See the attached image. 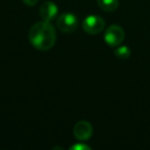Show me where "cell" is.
Wrapping results in <instances>:
<instances>
[{
  "mask_svg": "<svg viewBox=\"0 0 150 150\" xmlns=\"http://www.w3.org/2000/svg\"><path fill=\"white\" fill-rule=\"evenodd\" d=\"M70 150H91V147L84 144H75V145L71 146Z\"/></svg>",
  "mask_w": 150,
  "mask_h": 150,
  "instance_id": "obj_9",
  "label": "cell"
},
{
  "mask_svg": "<svg viewBox=\"0 0 150 150\" xmlns=\"http://www.w3.org/2000/svg\"><path fill=\"white\" fill-rule=\"evenodd\" d=\"M23 2L28 6H34L38 2V0H23Z\"/></svg>",
  "mask_w": 150,
  "mask_h": 150,
  "instance_id": "obj_10",
  "label": "cell"
},
{
  "mask_svg": "<svg viewBox=\"0 0 150 150\" xmlns=\"http://www.w3.org/2000/svg\"><path fill=\"white\" fill-rule=\"evenodd\" d=\"M99 7L105 11H114L119 5L118 0H97Z\"/></svg>",
  "mask_w": 150,
  "mask_h": 150,
  "instance_id": "obj_7",
  "label": "cell"
},
{
  "mask_svg": "<svg viewBox=\"0 0 150 150\" xmlns=\"http://www.w3.org/2000/svg\"><path fill=\"white\" fill-rule=\"evenodd\" d=\"M125 39V30L118 25H111L106 29L104 40L109 46H117Z\"/></svg>",
  "mask_w": 150,
  "mask_h": 150,
  "instance_id": "obj_4",
  "label": "cell"
},
{
  "mask_svg": "<svg viewBox=\"0 0 150 150\" xmlns=\"http://www.w3.org/2000/svg\"><path fill=\"white\" fill-rule=\"evenodd\" d=\"M82 28L86 33L91 34V35H96L104 30L105 21L100 16L90 15L82 22Z\"/></svg>",
  "mask_w": 150,
  "mask_h": 150,
  "instance_id": "obj_2",
  "label": "cell"
},
{
  "mask_svg": "<svg viewBox=\"0 0 150 150\" xmlns=\"http://www.w3.org/2000/svg\"><path fill=\"white\" fill-rule=\"evenodd\" d=\"M114 54L117 58L121 59V60H127V59H129V56H131V50H129V47H127V46L122 45V46H119L118 48H116Z\"/></svg>",
  "mask_w": 150,
  "mask_h": 150,
  "instance_id": "obj_8",
  "label": "cell"
},
{
  "mask_svg": "<svg viewBox=\"0 0 150 150\" xmlns=\"http://www.w3.org/2000/svg\"><path fill=\"white\" fill-rule=\"evenodd\" d=\"M58 5L52 1H44L39 8V16L43 21L52 22L58 15Z\"/></svg>",
  "mask_w": 150,
  "mask_h": 150,
  "instance_id": "obj_6",
  "label": "cell"
},
{
  "mask_svg": "<svg viewBox=\"0 0 150 150\" xmlns=\"http://www.w3.org/2000/svg\"><path fill=\"white\" fill-rule=\"evenodd\" d=\"M73 135L79 141H86L93 135V127L91 122L86 120L78 121L73 127Z\"/></svg>",
  "mask_w": 150,
  "mask_h": 150,
  "instance_id": "obj_5",
  "label": "cell"
},
{
  "mask_svg": "<svg viewBox=\"0 0 150 150\" xmlns=\"http://www.w3.org/2000/svg\"><path fill=\"white\" fill-rule=\"evenodd\" d=\"M78 19L71 13H65L57 19V28L64 33H72L78 27Z\"/></svg>",
  "mask_w": 150,
  "mask_h": 150,
  "instance_id": "obj_3",
  "label": "cell"
},
{
  "mask_svg": "<svg viewBox=\"0 0 150 150\" xmlns=\"http://www.w3.org/2000/svg\"><path fill=\"white\" fill-rule=\"evenodd\" d=\"M29 41L35 48L42 52L48 50L57 40L56 28L50 22L41 21L34 24L29 30Z\"/></svg>",
  "mask_w": 150,
  "mask_h": 150,
  "instance_id": "obj_1",
  "label": "cell"
}]
</instances>
